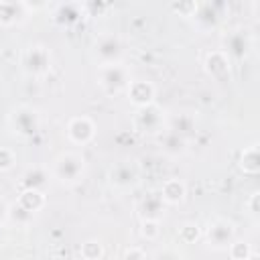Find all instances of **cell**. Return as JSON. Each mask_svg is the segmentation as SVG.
<instances>
[{
    "label": "cell",
    "mask_w": 260,
    "mask_h": 260,
    "mask_svg": "<svg viewBox=\"0 0 260 260\" xmlns=\"http://www.w3.org/2000/svg\"><path fill=\"white\" fill-rule=\"evenodd\" d=\"M85 173V158L77 152H63L55 158L53 177L63 185H75Z\"/></svg>",
    "instance_id": "cell-1"
},
{
    "label": "cell",
    "mask_w": 260,
    "mask_h": 260,
    "mask_svg": "<svg viewBox=\"0 0 260 260\" xmlns=\"http://www.w3.org/2000/svg\"><path fill=\"white\" fill-rule=\"evenodd\" d=\"M98 83H100V87L108 95H114V93H120L122 89H128V85H130V73L120 63H116V65H104V67L98 69Z\"/></svg>",
    "instance_id": "cell-2"
},
{
    "label": "cell",
    "mask_w": 260,
    "mask_h": 260,
    "mask_svg": "<svg viewBox=\"0 0 260 260\" xmlns=\"http://www.w3.org/2000/svg\"><path fill=\"white\" fill-rule=\"evenodd\" d=\"M93 59L100 63V67L120 63V59H122V41L114 32L100 35L93 43Z\"/></svg>",
    "instance_id": "cell-3"
},
{
    "label": "cell",
    "mask_w": 260,
    "mask_h": 260,
    "mask_svg": "<svg viewBox=\"0 0 260 260\" xmlns=\"http://www.w3.org/2000/svg\"><path fill=\"white\" fill-rule=\"evenodd\" d=\"M20 65L26 75H43L51 67V53L45 45H28L22 51Z\"/></svg>",
    "instance_id": "cell-4"
},
{
    "label": "cell",
    "mask_w": 260,
    "mask_h": 260,
    "mask_svg": "<svg viewBox=\"0 0 260 260\" xmlns=\"http://www.w3.org/2000/svg\"><path fill=\"white\" fill-rule=\"evenodd\" d=\"M8 124L14 134L28 138L39 130V114L30 106H16L8 116Z\"/></svg>",
    "instance_id": "cell-5"
},
{
    "label": "cell",
    "mask_w": 260,
    "mask_h": 260,
    "mask_svg": "<svg viewBox=\"0 0 260 260\" xmlns=\"http://www.w3.org/2000/svg\"><path fill=\"white\" fill-rule=\"evenodd\" d=\"M205 240L209 244V248L213 250H228L230 244L236 240V228L230 219L225 217H215L205 232Z\"/></svg>",
    "instance_id": "cell-6"
},
{
    "label": "cell",
    "mask_w": 260,
    "mask_h": 260,
    "mask_svg": "<svg viewBox=\"0 0 260 260\" xmlns=\"http://www.w3.org/2000/svg\"><path fill=\"white\" fill-rule=\"evenodd\" d=\"M134 128L138 132H146V134H154L162 128V110L154 104L138 108L134 114Z\"/></svg>",
    "instance_id": "cell-7"
},
{
    "label": "cell",
    "mask_w": 260,
    "mask_h": 260,
    "mask_svg": "<svg viewBox=\"0 0 260 260\" xmlns=\"http://www.w3.org/2000/svg\"><path fill=\"white\" fill-rule=\"evenodd\" d=\"M250 47H252V41H250L248 32L242 30V28H236V30H230V32L223 37V49H221V51H223L228 57L242 59V57L248 55Z\"/></svg>",
    "instance_id": "cell-8"
},
{
    "label": "cell",
    "mask_w": 260,
    "mask_h": 260,
    "mask_svg": "<svg viewBox=\"0 0 260 260\" xmlns=\"http://www.w3.org/2000/svg\"><path fill=\"white\" fill-rule=\"evenodd\" d=\"M95 134V126L87 116H77L67 124V136L73 144H87Z\"/></svg>",
    "instance_id": "cell-9"
},
{
    "label": "cell",
    "mask_w": 260,
    "mask_h": 260,
    "mask_svg": "<svg viewBox=\"0 0 260 260\" xmlns=\"http://www.w3.org/2000/svg\"><path fill=\"white\" fill-rule=\"evenodd\" d=\"M128 100L136 108L150 106L152 100H154V85L150 81H144V79L130 81V85H128Z\"/></svg>",
    "instance_id": "cell-10"
},
{
    "label": "cell",
    "mask_w": 260,
    "mask_h": 260,
    "mask_svg": "<svg viewBox=\"0 0 260 260\" xmlns=\"http://www.w3.org/2000/svg\"><path fill=\"white\" fill-rule=\"evenodd\" d=\"M162 199H160V193H146L140 201H138V211H140V217L142 219H158L160 213H162Z\"/></svg>",
    "instance_id": "cell-11"
},
{
    "label": "cell",
    "mask_w": 260,
    "mask_h": 260,
    "mask_svg": "<svg viewBox=\"0 0 260 260\" xmlns=\"http://www.w3.org/2000/svg\"><path fill=\"white\" fill-rule=\"evenodd\" d=\"M136 181V171L130 162H120L110 171V183L118 189H126L132 187Z\"/></svg>",
    "instance_id": "cell-12"
},
{
    "label": "cell",
    "mask_w": 260,
    "mask_h": 260,
    "mask_svg": "<svg viewBox=\"0 0 260 260\" xmlns=\"http://www.w3.org/2000/svg\"><path fill=\"white\" fill-rule=\"evenodd\" d=\"M205 71L213 77H223L230 71V57L219 49V51H211L205 57Z\"/></svg>",
    "instance_id": "cell-13"
},
{
    "label": "cell",
    "mask_w": 260,
    "mask_h": 260,
    "mask_svg": "<svg viewBox=\"0 0 260 260\" xmlns=\"http://www.w3.org/2000/svg\"><path fill=\"white\" fill-rule=\"evenodd\" d=\"M185 195H187V187H185V183L179 181V179H169V181H165L162 187H160V199H162L165 203H171V205L181 203V201L185 199Z\"/></svg>",
    "instance_id": "cell-14"
},
{
    "label": "cell",
    "mask_w": 260,
    "mask_h": 260,
    "mask_svg": "<svg viewBox=\"0 0 260 260\" xmlns=\"http://www.w3.org/2000/svg\"><path fill=\"white\" fill-rule=\"evenodd\" d=\"M169 130L179 134V136H189L193 130H195V116L189 114V112H181V114H175L171 118V124H169Z\"/></svg>",
    "instance_id": "cell-15"
},
{
    "label": "cell",
    "mask_w": 260,
    "mask_h": 260,
    "mask_svg": "<svg viewBox=\"0 0 260 260\" xmlns=\"http://www.w3.org/2000/svg\"><path fill=\"white\" fill-rule=\"evenodd\" d=\"M240 169L248 175H256L260 171V154H258V144H252L242 150L240 154Z\"/></svg>",
    "instance_id": "cell-16"
},
{
    "label": "cell",
    "mask_w": 260,
    "mask_h": 260,
    "mask_svg": "<svg viewBox=\"0 0 260 260\" xmlns=\"http://www.w3.org/2000/svg\"><path fill=\"white\" fill-rule=\"evenodd\" d=\"M45 185H47V173H45V169H41V167L26 169V173H24L22 179H20V187H22V189L41 191Z\"/></svg>",
    "instance_id": "cell-17"
},
{
    "label": "cell",
    "mask_w": 260,
    "mask_h": 260,
    "mask_svg": "<svg viewBox=\"0 0 260 260\" xmlns=\"http://www.w3.org/2000/svg\"><path fill=\"white\" fill-rule=\"evenodd\" d=\"M18 203L26 209V211H30V213H35V211H39L43 205H45V195H43V191H35V189H22V193L18 195Z\"/></svg>",
    "instance_id": "cell-18"
},
{
    "label": "cell",
    "mask_w": 260,
    "mask_h": 260,
    "mask_svg": "<svg viewBox=\"0 0 260 260\" xmlns=\"http://www.w3.org/2000/svg\"><path fill=\"white\" fill-rule=\"evenodd\" d=\"M160 146H162V150L167 154H173L175 156V154H181L185 150V138L179 136V134H175V132H171V130H167L162 134V138H160Z\"/></svg>",
    "instance_id": "cell-19"
},
{
    "label": "cell",
    "mask_w": 260,
    "mask_h": 260,
    "mask_svg": "<svg viewBox=\"0 0 260 260\" xmlns=\"http://www.w3.org/2000/svg\"><path fill=\"white\" fill-rule=\"evenodd\" d=\"M32 215L35 213H30V211H26L18 201L16 203H12V205H8V213H6V219L10 221V223H14V225H28L30 221H32Z\"/></svg>",
    "instance_id": "cell-20"
},
{
    "label": "cell",
    "mask_w": 260,
    "mask_h": 260,
    "mask_svg": "<svg viewBox=\"0 0 260 260\" xmlns=\"http://www.w3.org/2000/svg\"><path fill=\"white\" fill-rule=\"evenodd\" d=\"M26 4L0 2V24H12L18 20V10H24Z\"/></svg>",
    "instance_id": "cell-21"
},
{
    "label": "cell",
    "mask_w": 260,
    "mask_h": 260,
    "mask_svg": "<svg viewBox=\"0 0 260 260\" xmlns=\"http://www.w3.org/2000/svg\"><path fill=\"white\" fill-rule=\"evenodd\" d=\"M195 20H197V24L201 26V28H211V26H215V22H217V16H215V12H213V8L209 6V4H203V6H197V10H195Z\"/></svg>",
    "instance_id": "cell-22"
},
{
    "label": "cell",
    "mask_w": 260,
    "mask_h": 260,
    "mask_svg": "<svg viewBox=\"0 0 260 260\" xmlns=\"http://www.w3.org/2000/svg\"><path fill=\"white\" fill-rule=\"evenodd\" d=\"M102 254H104V248H102V244L98 240H87V242L81 244L83 260H98V258H102Z\"/></svg>",
    "instance_id": "cell-23"
},
{
    "label": "cell",
    "mask_w": 260,
    "mask_h": 260,
    "mask_svg": "<svg viewBox=\"0 0 260 260\" xmlns=\"http://www.w3.org/2000/svg\"><path fill=\"white\" fill-rule=\"evenodd\" d=\"M228 250H230V256H232L234 260H246L250 254H254L248 242H236V240L230 244Z\"/></svg>",
    "instance_id": "cell-24"
},
{
    "label": "cell",
    "mask_w": 260,
    "mask_h": 260,
    "mask_svg": "<svg viewBox=\"0 0 260 260\" xmlns=\"http://www.w3.org/2000/svg\"><path fill=\"white\" fill-rule=\"evenodd\" d=\"M160 228H158V219H142V228H140V234L146 238V240H154L158 236Z\"/></svg>",
    "instance_id": "cell-25"
},
{
    "label": "cell",
    "mask_w": 260,
    "mask_h": 260,
    "mask_svg": "<svg viewBox=\"0 0 260 260\" xmlns=\"http://www.w3.org/2000/svg\"><path fill=\"white\" fill-rule=\"evenodd\" d=\"M179 236H181L183 242H195V240L199 238V228H197L195 223H185V225L181 228Z\"/></svg>",
    "instance_id": "cell-26"
},
{
    "label": "cell",
    "mask_w": 260,
    "mask_h": 260,
    "mask_svg": "<svg viewBox=\"0 0 260 260\" xmlns=\"http://www.w3.org/2000/svg\"><path fill=\"white\" fill-rule=\"evenodd\" d=\"M14 165V154L8 148H0V171H8Z\"/></svg>",
    "instance_id": "cell-27"
},
{
    "label": "cell",
    "mask_w": 260,
    "mask_h": 260,
    "mask_svg": "<svg viewBox=\"0 0 260 260\" xmlns=\"http://www.w3.org/2000/svg\"><path fill=\"white\" fill-rule=\"evenodd\" d=\"M173 10L181 12L183 16H193L195 10H197V4L195 2H183V4H173Z\"/></svg>",
    "instance_id": "cell-28"
},
{
    "label": "cell",
    "mask_w": 260,
    "mask_h": 260,
    "mask_svg": "<svg viewBox=\"0 0 260 260\" xmlns=\"http://www.w3.org/2000/svg\"><path fill=\"white\" fill-rule=\"evenodd\" d=\"M258 199H260V195H258V191H254L252 195H250V199L246 201V207H248V211H250V215L252 217H256L258 215Z\"/></svg>",
    "instance_id": "cell-29"
},
{
    "label": "cell",
    "mask_w": 260,
    "mask_h": 260,
    "mask_svg": "<svg viewBox=\"0 0 260 260\" xmlns=\"http://www.w3.org/2000/svg\"><path fill=\"white\" fill-rule=\"evenodd\" d=\"M122 260H144V252L140 248H130V250L124 252Z\"/></svg>",
    "instance_id": "cell-30"
},
{
    "label": "cell",
    "mask_w": 260,
    "mask_h": 260,
    "mask_svg": "<svg viewBox=\"0 0 260 260\" xmlns=\"http://www.w3.org/2000/svg\"><path fill=\"white\" fill-rule=\"evenodd\" d=\"M6 213H8V205H6V203L0 199V223L6 219Z\"/></svg>",
    "instance_id": "cell-31"
},
{
    "label": "cell",
    "mask_w": 260,
    "mask_h": 260,
    "mask_svg": "<svg viewBox=\"0 0 260 260\" xmlns=\"http://www.w3.org/2000/svg\"><path fill=\"white\" fill-rule=\"evenodd\" d=\"M246 260H260V256H258V254H250Z\"/></svg>",
    "instance_id": "cell-32"
}]
</instances>
